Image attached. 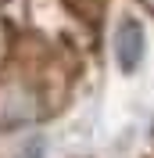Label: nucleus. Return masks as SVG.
Segmentation results:
<instances>
[{"label":"nucleus","mask_w":154,"mask_h":158,"mask_svg":"<svg viewBox=\"0 0 154 158\" xmlns=\"http://www.w3.org/2000/svg\"><path fill=\"white\" fill-rule=\"evenodd\" d=\"M115 50H118V61H122V69H136V65H140V58H144V32H140V25L125 22L122 29H118Z\"/></svg>","instance_id":"obj_1"}]
</instances>
